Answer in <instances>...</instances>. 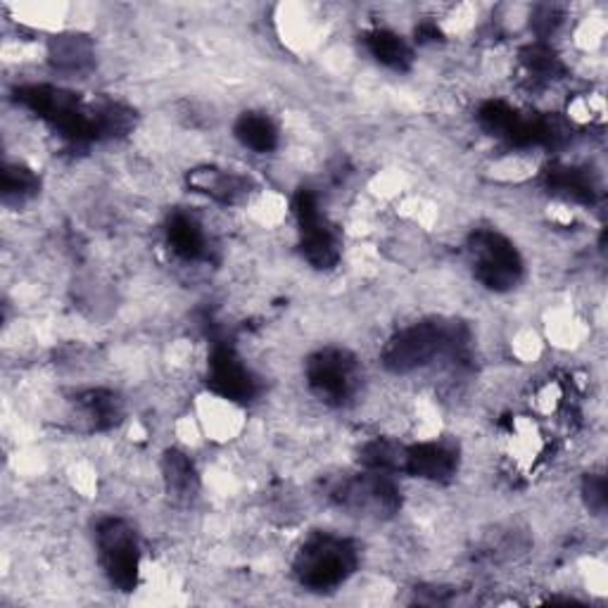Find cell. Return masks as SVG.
Masks as SVG:
<instances>
[{
	"label": "cell",
	"instance_id": "6da1fadb",
	"mask_svg": "<svg viewBox=\"0 0 608 608\" xmlns=\"http://www.w3.org/2000/svg\"><path fill=\"white\" fill-rule=\"evenodd\" d=\"M466 343H469V331L463 323L425 319L387 340L383 364L393 373H411L433 364L439 357H459Z\"/></svg>",
	"mask_w": 608,
	"mask_h": 608
},
{
	"label": "cell",
	"instance_id": "7a4b0ae2",
	"mask_svg": "<svg viewBox=\"0 0 608 608\" xmlns=\"http://www.w3.org/2000/svg\"><path fill=\"white\" fill-rule=\"evenodd\" d=\"M15 100L22 108L41 116L44 122L55 128L58 136L70 140V144L100 140L94 106H86L82 96L74 94V90L48 84H34L17 88Z\"/></svg>",
	"mask_w": 608,
	"mask_h": 608
},
{
	"label": "cell",
	"instance_id": "3957f363",
	"mask_svg": "<svg viewBox=\"0 0 608 608\" xmlns=\"http://www.w3.org/2000/svg\"><path fill=\"white\" fill-rule=\"evenodd\" d=\"M359 551L352 539L319 533L309 537L295 556L293 571L300 585L312 592H328L352 578Z\"/></svg>",
	"mask_w": 608,
	"mask_h": 608
},
{
	"label": "cell",
	"instance_id": "277c9868",
	"mask_svg": "<svg viewBox=\"0 0 608 608\" xmlns=\"http://www.w3.org/2000/svg\"><path fill=\"white\" fill-rule=\"evenodd\" d=\"M469 255L475 278L485 288L507 293L523 278V260L516 245L493 228L473 231L469 238Z\"/></svg>",
	"mask_w": 608,
	"mask_h": 608
},
{
	"label": "cell",
	"instance_id": "5b68a950",
	"mask_svg": "<svg viewBox=\"0 0 608 608\" xmlns=\"http://www.w3.org/2000/svg\"><path fill=\"white\" fill-rule=\"evenodd\" d=\"M333 501L345 511L367 519H393L402 509V495L390 473L369 471L345 477L331 489Z\"/></svg>",
	"mask_w": 608,
	"mask_h": 608
},
{
	"label": "cell",
	"instance_id": "8992f818",
	"mask_svg": "<svg viewBox=\"0 0 608 608\" xmlns=\"http://www.w3.org/2000/svg\"><path fill=\"white\" fill-rule=\"evenodd\" d=\"M100 566L110 585L120 592H134L140 571V549L134 528L122 519H106L96 528Z\"/></svg>",
	"mask_w": 608,
	"mask_h": 608
},
{
	"label": "cell",
	"instance_id": "52a82bcc",
	"mask_svg": "<svg viewBox=\"0 0 608 608\" xmlns=\"http://www.w3.org/2000/svg\"><path fill=\"white\" fill-rule=\"evenodd\" d=\"M359 367L347 349L328 347L307 361V383L312 393L328 405H345L357 390Z\"/></svg>",
	"mask_w": 608,
	"mask_h": 608
},
{
	"label": "cell",
	"instance_id": "ba28073f",
	"mask_svg": "<svg viewBox=\"0 0 608 608\" xmlns=\"http://www.w3.org/2000/svg\"><path fill=\"white\" fill-rule=\"evenodd\" d=\"M293 212L300 224V250L317 269H333L340 260V245L335 231L319 212V200L309 188H300L293 198Z\"/></svg>",
	"mask_w": 608,
	"mask_h": 608
},
{
	"label": "cell",
	"instance_id": "9c48e42d",
	"mask_svg": "<svg viewBox=\"0 0 608 608\" xmlns=\"http://www.w3.org/2000/svg\"><path fill=\"white\" fill-rule=\"evenodd\" d=\"M207 387L228 402L248 405L260 393L257 379L243 364L236 349L226 343H216L210 355V371H207Z\"/></svg>",
	"mask_w": 608,
	"mask_h": 608
},
{
	"label": "cell",
	"instance_id": "30bf717a",
	"mask_svg": "<svg viewBox=\"0 0 608 608\" xmlns=\"http://www.w3.org/2000/svg\"><path fill=\"white\" fill-rule=\"evenodd\" d=\"M459 469V455L457 449L447 443H421L405 447L402 471L423 477V481L433 483H447L455 477Z\"/></svg>",
	"mask_w": 608,
	"mask_h": 608
},
{
	"label": "cell",
	"instance_id": "8fae6325",
	"mask_svg": "<svg viewBox=\"0 0 608 608\" xmlns=\"http://www.w3.org/2000/svg\"><path fill=\"white\" fill-rule=\"evenodd\" d=\"M186 181L190 190H196L200 196H207L222 204L243 202L255 188L248 176L219 170V166H196V170L188 172Z\"/></svg>",
	"mask_w": 608,
	"mask_h": 608
},
{
	"label": "cell",
	"instance_id": "7c38bea8",
	"mask_svg": "<svg viewBox=\"0 0 608 608\" xmlns=\"http://www.w3.org/2000/svg\"><path fill=\"white\" fill-rule=\"evenodd\" d=\"M48 60L58 72L64 74H84L96 62V50L90 38L82 34H60L50 38Z\"/></svg>",
	"mask_w": 608,
	"mask_h": 608
},
{
	"label": "cell",
	"instance_id": "4fadbf2b",
	"mask_svg": "<svg viewBox=\"0 0 608 608\" xmlns=\"http://www.w3.org/2000/svg\"><path fill=\"white\" fill-rule=\"evenodd\" d=\"M364 46L371 58L381 62L383 67L395 72H407L413 64V50L402 36L387 29H373L364 36Z\"/></svg>",
	"mask_w": 608,
	"mask_h": 608
},
{
	"label": "cell",
	"instance_id": "5bb4252c",
	"mask_svg": "<svg viewBox=\"0 0 608 608\" xmlns=\"http://www.w3.org/2000/svg\"><path fill=\"white\" fill-rule=\"evenodd\" d=\"M547 186L559 193V196L575 200V202H594L597 200V186L590 176L587 170H578V166H566V164H551L547 174Z\"/></svg>",
	"mask_w": 608,
	"mask_h": 608
},
{
	"label": "cell",
	"instance_id": "9a60e30c",
	"mask_svg": "<svg viewBox=\"0 0 608 608\" xmlns=\"http://www.w3.org/2000/svg\"><path fill=\"white\" fill-rule=\"evenodd\" d=\"M76 405L82 407L84 417L90 421L96 431H110L124 417L122 399L116 397L112 390H102V387H94L76 397Z\"/></svg>",
	"mask_w": 608,
	"mask_h": 608
},
{
	"label": "cell",
	"instance_id": "2e32d148",
	"mask_svg": "<svg viewBox=\"0 0 608 608\" xmlns=\"http://www.w3.org/2000/svg\"><path fill=\"white\" fill-rule=\"evenodd\" d=\"M162 473H164V483L170 495L178 501H188L198 495V473L193 461L178 449H170L162 459Z\"/></svg>",
	"mask_w": 608,
	"mask_h": 608
},
{
	"label": "cell",
	"instance_id": "e0dca14e",
	"mask_svg": "<svg viewBox=\"0 0 608 608\" xmlns=\"http://www.w3.org/2000/svg\"><path fill=\"white\" fill-rule=\"evenodd\" d=\"M166 240H170L172 250L181 257V260H200L207 250V240L200 224L188 214L176 212L170 224H166Z\"/></svg>",
	"mask_w": 608,
	"mask_h": 608
},
{
	"label": "cell",
	"instance_id": "ac0fdd59",
	"mask_svg": "<svg viewBox=\"0 0 608 608\" xmlns=\"http://www.w3.org/2000/svg\"><path fill=\"white\" fill-rule=\"evenodd\" d=\"M236 138L245 148H250L260 154L274 152L278 148V128L262 112H245L236 122Z\"/></svg>",
	"mask_w": 608,
	"mask_h": 608
},
{
	"label": "cell",
	"instance_id": "d6986e66",
	"mask_svg": "<svg viewBox=\"0 0 608 608\" xmlns=\"http://www.w3.org/2000/svg\"><path fill=\"white\" fill-rule=\"evenodd\" d=\"M41 181L24 164H5L3 176H0V196L5 202H24L34 198Z\"/></svg>",
	"mask_w": 608,
	"mask_h": 608
},
{
	"label": "cell",
	"instance_id": "ffe728a7",
	"mask_svg": "<svg viewBox=\"0 0 608 608\" xmlns=\"http://www.w3.org/2000/svg\"><path fill=\"white\" fill-rule=\"evenodd\" d=\"M98 138H122L136 126V112L120 102H100L94 106Z\"/></svg>",
	"mask_w": 608,
	"mask_h": 608
},
{
	"label": "cell",
	"instance_id": "44dd1931",
	"mask_svg": "<svg viewBox=\"0 0 608 608\" xmlns=\"http://www.w3.org/2000/svg\"><path fill=\"white\" fill-rule=\"evenodd\" d=\"M402 459H405V447L387 443V439H373V443H369L359 455V461L364 469L390 473V475L402 471Z\"/></svg>",
	"mask_w": 608,
	"mask_h": 608
},
{
	"label": "cell",
	"instance_id": "7402d4cb",
	"mask_svg": "<svg viewBox=\"0 0 608 608\" xmlns=\"http://www.w3.org/2000/svg\"><path fill=\"white\" fill-rule=\"evenodd\" d=\"M521 62L530 74H535L537 79H559L563 74V62L545 44H533L521 50Z\"/></svg>",
	"mask_w": 608,
	"mask_h": 608
},
{
	"label": "cell",
	"instance_id": "603a6c76",
	"mask_svg": "<svg viewBox=\"0 0 608 608\" xmlns=\"http://www.w3.org/2000/svg\"><path fill=\"white\" fill-rule=\"evenodd\" d=\"M516 114H519V110H513L511 106H507V102L489 100L481 110H477V122H481V126L489 136H497L504 140V136H507V132H509V126L516 120Z\"/></svg>",
	"mask_w": 608,
	"mask_h": 608
},
{
	"label": "cell",
	"instance_id": "cb8c5ba5",
	"mask_svg": "<svg viewBox=\"0 0 608 608\" xmlns=\"http://www.w3.org/2000/svg\"><path fill=\"white\" fill-rule=\"evenodd\" d=\"M582 495H585L587 507L594 513H604L606 511V477L599 473H590L585 475V481H582Z\"/></svg>",
	"mask_w": 608,
	"mask_h": 608
},
{
	"label": "cell",
	"instance_id": "d4e9b609",
	"mask_svg": "<svg viewBox=\"0 0 608 608\" xmlns=\"http://www.w3.org/2000/svg\"><path fill=\"white\" fill-rule=\"evenodd\" d=\"M559 12H556L554 8H539L537 10V15H535V20H533V27H535V32L539 34V36H547V34H551L554 32V27L556 24H559Z\"/></svg>",
	"mask_w": 608,
	"mask_h": 608
},
{
	"label": "cell",
	"instance_id": "484cf974",
	"mask_svg": "<svg viewBox=\"0 0 608 608\" xmlns=\"http://www.w3.org/2000/svg\"><path fill=\"white\" fill-rule=\"evenodd\" d=\"M417 38H419V44H433V41H439V38H443V34H439L437 24L423 22V24H419V27H417Z\"/></svg>",
	"mask_w": 608,
	"mask_h": 608
}]
</instances>
